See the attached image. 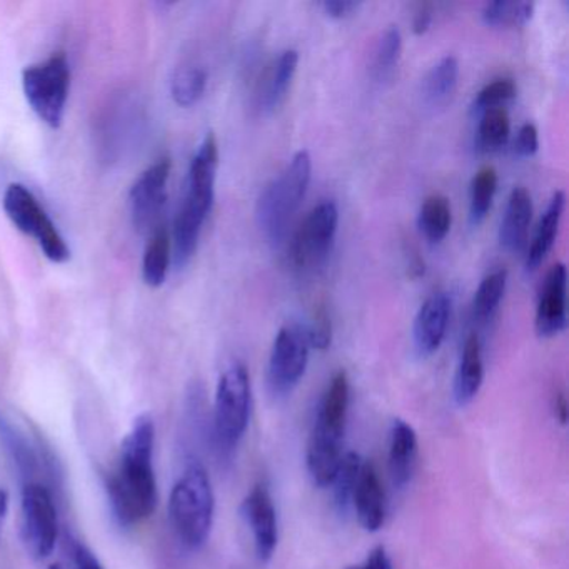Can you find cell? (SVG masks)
<instances>
[{
    "instance_id": "obj_9",
    "label": "cell",
    "mask_w": 569,
    "mask_h": 569,
    "mask_svg": "<svg viewBox=\"0 0 569 569\" xmlns=\"http://www.w3.org/2000/svg\"><path fill=\"white\" fill-rule=\"evenodd\" d=\"M339 209L331 199L316 204L302 219L289 244V261L299 272L321 268L338 231Z\"/></svg>"
},
{
    "instance_id": "obj_2",
    "label": "cell",
    "mask_w": 569,
    "mask_h": 569,
    "mask_svg": "<svg viewBox=\"0 0 569 569\" xmlns=\"http://www.w3.org/2000/svg\"><path fill=\"white\" fill-rule=\"evenodd\" d=\"M218 164V139L214 132H208L192 158L184 199L172 228V256L178 268H184L198 249L202 226L214 204Z\"/></svg>"
},
{
    "instance_id": "obj_29",
    "label": "cell",
    "mask_w": 569,
    "mask_h": 569,
    "mask_svg": "<svg viewBox=\"0 0 569 569\" xmlns=\"http://www.w3.org/2000/svg\"><path fill=\"white\" fill-rule=\"evenodd\" d=\"M535 14V4L526 0H496L489 2L482 9V21L488 26H498V28H512V26H522Z\"/></svg>"
},
{
    "instance_id": "obj_39",
    "label": "cell",
    "mask_w": 569,
    "mask_h": 569,
    "mask_svg": "<svg viewBox=\"0 0 569 569\" xmlns=\"http://www.w3.org/2000/svg\"><path fill=\"white\" fill-rule=\"evenodd\" d=\"M432 22V9L431 6L425 4L416 11L415 18H412V31L415 34H425L428 31L429 26Z\"/></svg>"
},
{
    "instance_id": "obj_7",
    "label": "cell",
    "mask_w": 569,
    "mask_h": 569,
    "mask_svg": "<svg viewBox=\"0 0 569 569\" xmlns=\"http://www.w3.org/2000/svg\"><path fill=\"white\" fill-rule=\"evenodd\" d=\"M22 88L32 111L49 128H61L71 88V68L64 52L22 72Z\"/></svg>"
},
{
    "instance_id": "obj_30",
    "label": "cell",
    "mask_w": 569,
    "mask_h": 569,
    "mask_svg": "<svg viewBox=\"0 0 569 569\" xmlns=\"http://www.w3.org/2000/svg\"><path fill=\"white\" fill-rule=\"evenodd\" d=\"M362 462L365 461H362L361 456L352 451L342 455L341 462H339L331 486H335V501L341 512L348 511L352 506V496H355Z\"/></svg>"
},
{
    "instance_id": "obj_14",
    "label": "cell",
    "mask_w": 569,
    "mask_h": 569,
    "mask_svg": "<svg viewBox=\"0 0 569 569\" xmlns=\"http://www.w3.org/2000/svg\"><path fill=\"white\" fill-rule=\"evenodd\" d=\"M298 64L299 52L284 49L264 66L252 91V108L258 114H271L281 104L298 71Z\"/></svg>"
},
{
    "instance_id": "obj_8",
    "label": "cell",
    "mask_w": 569,
    "mask_h": 569,
    "mask_svg": "<svg viewBox=\"0 0 569 569\" xmlns=\"http://www.w3.org/2000/svg\"><path fill=\"white\" fill-rule=\"evenodd\" d=\"M2 204H4L6 214L19 231L38 239L39 246L49 261L56 262V264L69 261L71 249H69L68 242L62 238L48 212L41 208L36 196L26 186L18 184V182L9 186L6 189Z\"/></svg>"
},
{
    "instance_id": "obj_33",
    "label": "cell",
    "mask_w": 569,
    "mask_h": 569,
    "mask_svg": "<svg viewBox=\"0 0 569 569\" xmlns=\"http://www.w3.org/2000/svg\"><path fill=\"white\" fill-rule=\"evenodd\" d=\"M515 96L516 82L511 78H496L476 94L471 109L475 112H482L492 108H502Z\"/></svg>"
},
{
    "instance_id": "obj_6",
    "label": "cell",
    "mask_w": 569,
    "mask_h": 569,
    "mask_svg": "<svg viewBox=\"0 0 569 569\" xmlns=\"http://www.w3.org/2000/svg\"><path fill=\"white\" fill-rule=\"evenodd\" d=\"M252 388L248 368L242 362L229 366L218 382L214 402V439L221 451L238 448L251 418Z\"/></svg>"
},
{
    "instance_id": "obj_27",
    "label": "cell",
    "mask_w": 569,
    "mask_h": 569,
    "mask_svg": "<svg viewBox=\"0 0 569 569\" xmlns=\"http://www.w3.org/2000/svg\"><path fill=\"white\" fill-rule=\"evenodd\" d=\"M506 284H508V271L506 269H496L489 272L476 289L475 299H472V315L478 321H488L492 318L502 296H505Z\"/></svg>"
},
{
    "instance_id": "obj_36",
    "label": "cell",
    "mask_w": 569,
    "mask_h": 569,
    "mask_svg": "<svg viewBox=\"0 0 569 569\" xmlns=\"http://www.w3.org/2000/svg\"><path fill=\"white\" fill-rule=\"evenodd\" d=\"M71 552L74 569H106L101 561H99L98 556L94 555V551L89 546H86L84 542H72Z\"/></svg>"
},
{
    "instance_id": "obj_37",
    "label": "cell",
    "mask_w": 569,
    "mask_h": 569,
    "mask_svg": "<svg viewBox=\"0 0 569 569\" xmlns=\"http://www.w3.org/2000/svg\"><path fill=\"white\" fill-rule=\"evenodd\" d=\"M348 569H392V562L385 546H378L369 552L368 558L361 565L351 566Z\"/></svg>"
},
{
    "instance_id": "obj_16",
    "label": "cell",
    "mask_w": 569,
    "mask_h": 569,
    "mask_svg": "<svg viewBox=\"0 0 569 569\" xmlns=\"http://www.w3.org/2000/svg\"><path fill=\"white\" fill-rule=\"evenodd\" d=\"M449 312H451V299L441 291L432 292L419 308L415 328H412V339H415L416 351L422 358L435 355L445 341Z\"/></svg>"
},
{
    "instance_id": "obj_25",
    "label": "cell",
    "mask_w": 569,
    "mask_h": 569,
    "mask_svg": "<svg viewBox=\"0 0 569 569\" xmlns=\"http://www.w3.org/2000/svg\"><path fill=\"white\" fill-rule=\"evenodd\" d=\"M451 222V204L446 196L431 194L422 201L418 224L429 241L441 242L448 236Z\"/></svg>"
},
{
    "instance_id": "obj_15",
    "label": "cell",
    "mask_w": 569,
    "mask_h": 569,
    "mask_svg": "<svg viewBox=\"0 0 569 569\" xmlns=\"http://www.w3.org/2000/svg\"><path fill=\"white\" fill-rule=\"evenodd\" d=\"M566 282L568 272L562 262H556L546 272L539 289L538 308H536L535 328L539 338H552L565 331L568 325L566 316Z\"/></svg>"
},
{
    "instance_id": "obj_12",
    "label": "cell",
    "mask_w": 569,
    "mask_h": 569,
    "mask_svg": "<svg viewBox=\"0 0 569 569\" xmlns=\"http://www.w3.org/2000/svg\"><path fill=\"white\" fill-rule=\"evenodd\" d=\"M171 169V159H159L156 164L146 169L132 186L129 192V204H131L132 221L138 231L148 232L154 229L168 198Z\"/></svg>"
},
{
    "instance_id": "obj_21",
    "label": "cell",
    "mask_w": 569,
    "mask_h": 569,
    "mask_svg": "<svg viewBox=\"0 0 569 569\" xmlns=\"http://www.w3.org/2000/svg\"><path fill=\"white\" fill-rule=\"evenodd\" d=\"M485 379V362L478 335H469L462 346L461 358L455 376V399L465 408L478 396Z\"/></svg>"
},
{
    "instance_id": "obj_17",
    "label": "cell",
    "mask_w": 569,
    "mask_h": 569,
    "mask_svg": "<svg viewBox=\"0 0 569 569\" xmlns=\"http://www.w3.org/2000/svg\"><path fill=\"white\" fill-rule=\"evenodd\" d=\"M352 508L356 509L359 525L366 531H379L385 525V489H382L381 479H379L372 462H362L358 485H356L355 496H352Z\"/></svg>"
},
{
    "instance_id": "obj_18",
    "label": "cell",
    "mask_w": 569,
    "mask_h": 569,
    "mask_svg": "<svg viewBox=\"0 0 569 569\" xmlns=\"http://www.w3.org/2000/svg\"><path fill=\"white\" fill-rule=\"evenodd\" d=\"M0 442L4 446L11 461L14 462L24 485L38 482L36 475L42 465L38 442H32L28 432L19 428L11 418L2 412H0Z\"/></svg>"
},
{
    "instance_id": "obj_20",
    "label": "cell",
    "mask_w": 569,
    "mask_h": 569,
    "mask_svg": "<svg viewBox=\"0 0 569 569\" xmlns=\"http://www.w3.org/2000/svg\"><path fill=\"white\" fill-rule=\"evenodd\" d=\"M532 218V199L528 189H512L506 202L505 216L499 226V242L509 252H519L528 241V229Z\"/></svg>"
},
{
    "instance_id": "obj_31",
    "label": "cell",
    "mask_w": 569,
    "mask_h": 569,
    "mask_svg": "<svg viewBox=\"0 0 569 569\" xmlns=\"http://www.w3.org/2000/svg\"><path fill=\"white\" fill-rule=\"evenodd\" d=\"M206 86H208V74L204 69L194 68V66L181 68L172 78V99L181 108H191L204 96Z\"/></svg>"
},
{
    "instance_id": "obj_42",
    "label": "cell",
    "mask_w": 569,
    "mask_h": 569,
    "mask_svg": "<svg viewBox=\"0 0 569 569\" xmlns=\"http://www.w3.org/2000/svg\"><path fill=\"white\" fill-rule=\"evenodd\" d=\"M48 569H64L61 565H51Z\"/></svg>"
},
{
    "instance_id": "obj_13",
    "label": "cell",
    "mask_w": 569,
    "mask_h": 569,
    "mask_svg": "<svg viewBox=\"0 0 569 569\" xmlns=\"http://www.w3.org/2000/svg\"><path fill=\"white\" fill-rule=\"evenodd\" d=\"M242 516L254 536L259 561L268 562L278 548L279 528L274 501L264 485H256L242 501Z\"/></svg>"
},
{
    "instance_id": "obj_34",
    "label": "cell",
    "mask_w": 569,
    "mask_h": 569,
    "mask_svg": "<svg viewBox=\"0 0 569 569\" xmlns=\"http://www.w3.org/2000/svg\"><path fill=\"white\" fill-rule=\"evenodd\" d=\"M306 335H308L309 345L311 348L325 351L331 346L332 341V325L331 318L325 308L318 309L315 318H312L311 325L306 328Z\"/></svg>"
},
{
    "instance_id": "obj_10",
    "label": "cell",
    "mask_w": 569,
    "mask_h": 569,
    "mask_svg": "<svg viewBox=\"0 0 569 569\" xmlns=\"http://www.w3.org/2000/svg\"><path fill=\"white\" fill-rule=\"evenodd\" d=\"M21 535L26 551L36 561L48 559L59 536L58 509L51 489L42 482H28L22 488Z\"/></svg>"
},
{
    "instance_id": "obj_32",
    "label": "cell",
    "mask_w": 569,
    "mask_h": 569,
    "mask_svg": "<svg viewBox=\"0 0 569 569\" xmlns=\"http://www.w3.org/2000/svg\"><path fill=\"white\" fill-rule=\"evenodd\" d=\"M402 51V36L396 26H389L379 38L372 58V72L378 79H388L395 72Z\"/></svg>"
},
{
    "instance_id": "obj_38",
    "label": "cell",
    "mask_w": 569,
    "mask_h": 569,
    "mask_svg": "<svg viewBox=\"0 0 569 569\" xmlns=\"http://www.w3.org/2000/svg\"><path fill=\"white\" fill-rule=\"evenodd\" d=\"M358 8L359 2H355V0H326L322 4L326 14L331 16V18H346Z\"/></svg>"
},
{
    "instance_id": "obj_22",
    "label": "cell",
    "mask_w": 569,
    "mask_h": 569,
    "mask_svg": "<svg viewBox=\"0 0 569 569\" xmlns=\"http://www.w3.org/2000/svg\"><path fill=\"white\" fill-rule=\"evenodd\" d=\"M565 206V191H556L552 198L549 199L546 211L542 212L538 228H536L535 236H532L531 244H529L528 254H526V269L528 271H535L545 261L548 252L551 251L556 236H558L559 222H561Z\"/></svg>"
},
{
    "instance_id": "obj_41",
    "label": "cell",
    "mask_w": 569,
    "mask_h": 569,
    "mask_svg": "<svg viewBox=\"0 0 569 569\" xmlns=\"http://www.w3.org/2000/svg\"><path fill=\"white\" fill-rule=\"evenodd\" d=\"M9 508V495L4 489H0V519L4 518Z\"/></svg>"
},
{
    "instance_id": "obj_19",
    "label": "cell",
    "mask_w": 569,
    "mask_h": 569,
    "mask_svg": "<svg viewBox=\"0 0 569 569\" xmlns=\"http://www.w3.org/2000/svg\"><path fill=\"white\" fill-rule=\"evenodd\" d=\"M418 461V435L411 425L395 419L389 431V471L396 488L402 489L411 482Z\"/></svg>"
},
{
    "instance_id": "obj_23",
    "label": "cell",
    "mask_w": 569,
    "mask_h": 569,
    "mask_svg": "<svg viewBox=\"0 0 569 569\" xmlns=\"http://www.w3.org/2000/svg\"><path fill=\"white\" fill-rule=\"evenodd\" d=\"M459 61L455 56L439 59L422 79V98L426 104L438 108L446 104L458 86Z\"/></svg>"
},
{
    "instance_id": "obj_5",
    "label": "cell",
    "mask_w": 569,
    "mask_h": 569,
    "mask_svg": "<svg viewBox=\"0 0 569 569\" xmlns=\"http://www.w3.org/2000/svg\"><path fill=\"white\" fill-rule=\"evenodd\" d=\"M312 159L306 149L296 152L286 168L262 189L256 204V221L271 242H281L288 231L289 221L298 211L309 181Z\"/></svg>"
},
{
    "instance_id": "obj_1",
    "label": "cell",
    "mask_w": 569,
    "mask_h": 569,
    "mask_svg": "<svg viewBox=\"0 0 569 569\" xmlns=\"http://www.w3.org/2000/svg\"><path fill=\"white\" fill-rule=\"evenodd\" d=\"M154 446V421L149 415L139 416L122 439L118 466L106 482L112 516L122 528L141 525L158 508Z\"/></svg>"
},
{
    "instance_id": "obj_4",
    "label": "cell",
    "mask_w": 569,
    "mask_h": 569,
    "mask_svg": "<svg viewBox=\"0 0 569 569\" xmlns=\"http://www.w3.org/2000/svg\"><path fill=\"white\" fill-rule=\"evenodd\" d=\"M216 499L204 466L191 462L169 496V521L186 549H201L211 535Z\"/></svg>"
},
{
    "instance_id": "obj_3",
    "label": "cell",
    "mask_w": 569,
    "mask_h": 569,
    "mask_svg": "<svg viewBox=\"0 0 569 569\" xmlns=\"http://www.w3.org/2000/svg\"><path fill=\"white\" fill-rule=\"evenodd\" d=\"M351 386L346 371H338L329 381L309 436L306 465L315 485L331 486L342 455L346 419H348Z\"/></svg>"
},
{
    "instance_id": "obj_40",
    "label": "cell",
    "mask_w": 569,
    "mask_h": 569,
    "mask_svg": "<svg viewBox=\"0 0 569 569\" xmlns=\"http://www.w3.org/2000/svg\"><path fill=\"white\" fill-rule=\"evenodd\" d=\"M555 415L561 425H566V421H568V401H566L565 392H556Z\"/></svg>"
},
{
    "instance_id": "obj_35",
    "label": "cell",
    "mask_w": 569,
    "mask_h": 569,
    "mask_svg": "<svg viewBox=\"0 0 569 569\" xmlns=\"http://www.w3.org/2000/svg\"><path fill=\"white\" fill-rule=\"evenodd\" d=\"M539 148L538 128L532 122H525L518 129V134L515 139V151L522 158L536 154Z\"/></svg>"
},
{
    "instance_id": "obj_24",
    "label": "cell",
    "mask_w": 569,
    "mask_h": 569,
    "mask_svg": "<svg viewBox=\"0 0 569 569\" xmlns=\"http://www.w3.org/2000/svg\"><path fill=\"white\" fill-rule=\"evenodd\" d=\"M172 259L171 234L168 229H154L148 246H146L144 259H142V278L151 288L164 284L168 278L169 266Z\"/></svg>"
},
{
    "instance_id": "obj_26",
    "label": "cell",
    "mask_w": 569,
    "mask_h": 569,
    "mask_svg": "<svg viewBox=\"0 0 569 569\" xmlns=\"http://www.w3.org/2000/svg\"><path fill=\"white\" fill-rule=\"evenodd\" d=\"M496 191H498V172L492 166L478 169L469 189V218L472 224H479L488 216Z\"/></svg>"
},
{
    "instance_id": "obj_11",
    "label": "cell",
    "mask_w": 569,
    "mask_h": 569,
    "mask_svg": "<svg viewBox=\"0 0 569 569\" xmlns=\"http://www.w3.org/2000/svg\"><path fill=\"white\" fill-rule=\"evenodd\" d=\"M308 335L305 326L286 325L276 335L269 356L268 381L274 396H288L305 376L309 362Z\"/></svg>"
},
{
    "instance_id": "obj_28",
    "label": "cell",
    "mask_w": 569,
    "mask_h": 569,
    "mask_svg": "<svg viewBox=\"0 0 569 569\" xmlns=\"http://www.w3.org/2000/svg\"><path fill=\"white\" fill-rule=\"evenodd\" d=\"M511 132V119L505 108H492L482 111L479 121L476 144L481 151L489 152L502 148Z\"/></svg>"
}]
</instances>
